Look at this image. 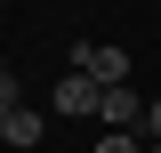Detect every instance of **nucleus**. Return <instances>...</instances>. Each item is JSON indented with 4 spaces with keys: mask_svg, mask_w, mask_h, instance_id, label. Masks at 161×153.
I'll list each match as a JSON object with an SVG mask.
<instances>
[{
    "mask_svg": "<svg viewBox=\"0 0 161 153\" xmlns=\"http://www.w3.org/2000/svg\"><path fill=\"white\" fill-rule=\"evenodd\" d=\"M97 105H105V89H97L89 73H64V81H57V113H97Z\"/></svg>",
    "mask_w": 161,
    "mask_h": 153,
    "instance_id": "nucleus-3",
    "label": "nucleus"
},
{
    "mask_svg": "<svg viewBox=\"0 0 161 153\" xmlns=\"http://www.w3.org/2000/svg\"><path fill=\"white\" fill-rule=\"evenodd\" d=\"M0 113H16V73L0 65Z\"/></svg>",
    "mask_w": 161,
    "mask_h": 153,
    "instance_id": "nucleus-7",
    "label": "nucleus"
},
{
    "mask_svg": "<svg viewBox=\"0 0 161 153\" xmlns=\"http://www.w3.org/2000/svg\"><path fill=\"white\" fill-rule=\"evenodd\" d=\"M145 145H161V97H145Z\"/></svg>",
    "mask_w": 161,
    "mask_h": 153,
    "instance_id": "nucleus-6",
    "label": "nucleus"
},
{
    "mask_svg": "<svg viewBox=\"0 0 161 153\" xmlns=\"http://www.w3.org/2000/svg\"><path fill=\"white\" fill-rule=\"evenodd\" d=\"M32 153H40V145H32Z\"/></svg>",
    "mask_w": 161,
    "mask_h": 153,
    "instance_id": "nucleus-9",
    "label": "nucleus"
},
{
    "mask_svg": "<svg viewBox=\"0 0 161 153\" xmlns=\"http://www.w3.org/2000/svg\"><path fill=\"white\" fill-rule=\"evenodd\" d=\"M73 73H89L97 89H121V81H129V48H113V40H80V48H73Z\"/></svg>",
    "mask_w": 161,
    "mask_h": 153,
    "instance_id": "nucleus-1",
    "label": "nucleus"
},
{
    "mask_svg": "<svg viewBox=\"0 0 161 153\" xmlns=\"http://www.w3.org/2000/svg\"><path fill=\"white\" fill-rule=\"evenodd\" d=\"M0 145H8V153H32V145H40V113H32V105L0 113Z\"/></svg>",
    "mask_w": 161,
    "mask_h": 153,
    "instance_id": "nucleus-4",
    "label": "nucleus"
},
{
    "mask_svg": "<svg viewBox=\"0 0 161 153\" xmlns=\"http://www.w3.org/2000/svg\"><path fill=\"white\" fill-rule=\"evenodd\" d=\"M145 153H161V145H145Z\"/></svg>",
    "mask_w": 161,
    "mask_h": 153,
    "instance_id": "nucleus-8",
    "label": "nucleus"
},
{
    "mask_svg": "<svg viewBox=\"0 0 161 153\" xmlns=\"http://www.w3.org/2000/svg\"><path fill=\"white\" fill-rule=\"evenodd\" d=\"M97 121L105 129H145V97L121 81V89H105V105H97Z\"/></svg>",
    "mask_w": 161,
    "mask_h": 153,
    "instance_id": "nucleus-2",
    "label": "nucleus"
},
{
    "mask_svg": "<svg viewBox=\"0 0 161 153\" xmlns=\"http://www.w3.org/2000/svg\"><path fill=\"white\" fill-rule=\"evenodd\" d=\"M97 153H145V129H105Z\"/></svg>",
    "mask_w": 161,
    "mask_h": 153,
    "instance_id": "nucleus-5",
    "label": "nucleus"
}]
</instances>
